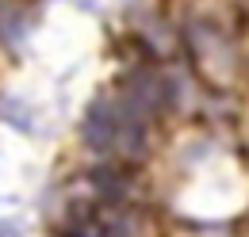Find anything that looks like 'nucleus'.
Returning a JSON list of instances; mask_svg holds the SVG:
<instances>
[]
</instances>
